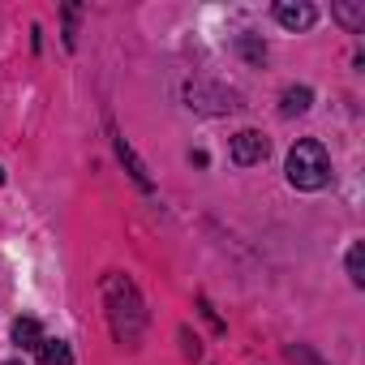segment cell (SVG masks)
<instances>
[{
  "label": "cell",
  "instance_id": "6da1fadb",
  "mask_svg": "<svg viewBox=\"0 0 365 365\" xmlns=\"http://www.w3.org/2000/svg\"><path fill=\"white\" fill-rule=\"evenodd\" d=\"M103 309H108V322H112V335H116V344H138L142 339V331H146V305H142V297H138V284L129 279V275H120V271H112V275H103Z\"/></svg>",
  "mask_w": 365,
  "mask_h": 365
},
{
  "label": "cell",
  "instance_id": "8fae6325",
  "mask_svg": "<svg viewBox=\"0 0 365 365\" xmlns=\"http://www.w3.org/2000/svg\"><path fill=\"white\" fill-rule=\"evenodd\" d=\"M348 279H352L356 288H365V250H361V241L348 250Z\"/></svg>",
  "mask_w": 365,
  "mask_h": 365
},
{
  "label": "cell",
  "instance_id": "9c48e42d",
  "mask_svg": "<svg viewBox=\"0 0 365 365\" xmlns=\"http://www.w3.org/2000/svg\"><path fill=\"white\" fill-rule=\"evenodd\" d=\"M14 339H18L22 348H31V352H35L48 335L39 331V322H35V318H18V322H14Z\"/></svg>",
  "mask_w": 365,
  "mask_h": 365
},
{
  "label": "cell",
  "instance_id": "30bf717a",
  "mask_svg": "<svg viewBox=\"0 0 365 365\" xmlns=\"http://www.w3.org/2000/svg\"><path fill=\"white\" fill-rule=\"evenodd\" d=\"M335 18H339L348 31H361V26H365V5H361V0H339V5H335Z\"/></svg>",
  "mask_w": 365,
  "mask_h": 365
},
{
  "label": "cell",
  "instance_id": "277c9868",
  "mask_svg": "<svg viewBox=\"0 0 365 365\" xmlns=\"http://www.w3.org/2000/svg\"><path fill=\"white\" fill-rule=\"evenodd\" d=\"M267 138L258 133V129H241L237 138H232V163L237 168H254V163H262L267 159Z\"/></svg>",
  "mask_w": 365,
  "mask_h": 365
},
{
  "label": "cell",
  "instance_id": "3957f363",
  "mask_svg": "<svg viewBox=\"0 0 365 365\" xmlns=\"http://www.w3.org/2000/svg\"><path fill=\"white\" fill-rule=\"evenodd\" d=\"M185 99H190V108H198V112H232V108H241L232 91H215V86H207V82H190V86H185Z\"/></svg>",
  "mask_w": 365,
  "mask_h": 365
},
{
  "label": "cell",
  "instance_id": "5b68a950",
  "mask_svg": "<svg viewBox=\"0 0 365 365\" xmlns=\"http://www.w3.org/2000/svg\"><path fill=\"white\" fill-rule=\"evenodd\" d=\"M275 22L284 31H309L318 22V14H314V5H305V0H279V5H275Z\"/></svg>",
  "mask_w": 365,
  "mask_h": 365
},
{
  "label": "cell",
  "instance_id": "5bb4252c",
  "mask_svg": "<svg viewBox=\"0 0 365 365\" xmlns=\"http://www.w3.org/2000/svg\"><path fill=\"white\" fill-rule=\"evenodd\" d=\"M0 180H5V168H0Z\"/></svg>",
  "mask_w": 365,
  "mask_h": 365
},
{
  "label": "cell",
  "instance_id": "9a60e30c",
  "mask_svg": "<svg viewBox=\"0 0 365 365\" xmlns=\"http://www.w3.org/2000/svg\"><path fill=\"white\" fill-rule=\"evenodd\" d=\"M9 365H22V361H9Z\"/></svg>",
  "mask_w": 365,
  "mask_h": 365
},
{
  "label": "cell",
  "instance_id": "7c38bea8",
  "mask_svg": "<svg viewBox=\"0 0 365 365\" xmlns=\"http://www.w3.org/2000/svg\"><path fill=\"white\" fill-rule=\"evenodd\" d=\"M241 52H245V61H254V65L267 61V43H258L254 35H241Z\"/></svg>",
  "mask_w": 365,
  "mask_h": 365
},
{
  "label": "cell",
  "instance_id": "52a82bcc",
  "mask_svg": "<svg viewBox=\"0 0 365 365\" xmlns=\"http://www.w3.org/2000/svg\"><path fill=\"white\" fill-rule=\"evenodd\" d=\"M309 103H314V91H309V86H288L279 112H284V116H301V112H309Z\"/></svg>",
  "mask_w": 365,
  "mask_h": 365
},
{
  "label": "cell",
  "instance_id": "4fadbf2b",
  "mask_svg": "<svg viewBox=\"0 0 365 365\" xmlns=\"http://www.w3.org/2000/svg\"><path fill=\"white\" fill-rule=\"evenodd\" d=\"M288 356H292V361H301V365H322L309 348H288Z\"/></svg>",
  "mask_w": 365,
  "mask_h": 365
},
{
  "label": "cell",
  "instance_id": "8992f818",
  "mask_svg": "<svg viewBox=\"0 0 365 365\" xmlns=\"http://www.w3.org/2000/svg\"><path fill=\"white\" fill-rule=\"evenodd\" d=\"M112 146H116V155H120V163L129 168V176L138 180V185H142V190H150V172H146V163H142V159L133 155V146H129V142H125L120 133H112Z\"/></svg>",
  "mask_w": 365,
  "mask_h": 365
},
{
  "label": "cell",
  "instance_id": "ba28073f",
  "mask_svg": "<svg viewBox=\"0 0 365 365\" xmlns=\"http://www.w3.org/2000/svg\"><path fill=\"white\" fill-rule=\"evenodd\" d=\"M35 352H39V365H73V352L65 339H43Z\"/></svg>",
  "mask_w": 365,
  "mask_h": 365
},
{
  "label": "cell",
  "instance_id": "7a4b0ae2",
  "mask_svg": "<svg viewBox=\"0 0 365 365\" xmlns=\"http://www.w3.org/2000/svg\"><path fill=\"white\" fill-rule=\"evenodd\" d=\"M327 180H331V159H327L322 142L301 138V142L288 150V185H292V190L314 194V190H322V185H327Z\"/></svg>",
  "mask_w": 365,
  "mask_h": 365
}]
</instances>
